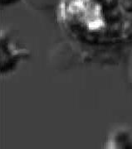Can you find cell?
I'll return each instance as SVG.
<instances>
[{
	"mask_svg": "<svg viewBox=\"0 0 132 149\" xmlns=\"http://www.w3.org/2000/svg\"><path fill=\"white\" fill-rule=\"evenodd\" d=\"M58 19L71 37L87 46L132 40V0H60Z\"/></svg>",
	"mask_w": 132,
	"mask_h": 149,
	"instance_id": "cell-1",
	"label": "cell"
},
{
	"mask_svg": "<svg viewBox=\"0 0 132 149\" xmlns=\"http://www.w3.org/2000/svg\"><path fill=\"white\" fill-rule=\"evenodd\" d=\"M1 52H2V64H1V72L2 74L8 73L9 70L16 67L18 60L25 56V51L22 49L17 48L13 44L6 38L4 40L2 36L1 39Z\"/></svg>",
	"mask_w": 132,
	"mask_h": 149,
	"instance_id": "cell-2",
	"label": "cell"
},
{
	"mask_svg": "<svg viewBox=\"0 0 132 149\" xmlns=\"http://www.w3.org/2000/svg\"><path fill=\"white\" fill-rule=\"evenodd\" d=\"M20 0H1V4L3 6H9L11 4H13Z\"/></svg>",
	"mask_w": 132,
	"mask_h": 149,
	"instance_id": "cell-3",
	"label": "cell"
}]
</instances>
